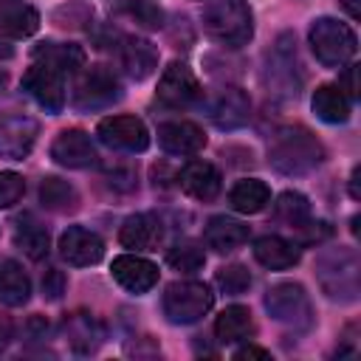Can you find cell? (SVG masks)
Wrapping results in <instances>:
<instances>
[{
    "instance_id": "obj_1",
    "label": "cell",
    "mask_w": 361,
    "mask_h": 361,
    "mask_svg": "<svg viewBox=\"0 0 361 361\" xmlns=\"http://www.w3.org/2000/svg\"><path fill=\"white\" fill-rule=\"evenodd\" d=\"M324 161L322 141L302 124L279 127L268 144V164L282 175H307Z\"/></svg>"
},
{
    "instance_id": "obj_2",
    "label": "cell",
    "mask_w": 361,
    "mask_h": 361,
    "mask_svg": "<svg viewBox=\"0 0 361 361\" xmlns=\"http://www.w3.org/2000/svg\"><path fill=\"white\" fill-rule=\"evenodd\" d=\"M358 254L353 248H327L316 259V279L327 299L355 302L358 299Z\"/></svg>"
},
{
    "instance_id": "obj_3",
    "label": "cell",
    "mask_w": 361,
    "mask_h": 361,
    "mask_svg": "<svg viewBox=\"0 0 361 361\" xmlns=\"http://www.w3.org/2000/svg\"><path fill=\"white\" fill-rule=\"evenodd\" d=\"M203 28L214 42L240 48L254 37V11L245 0H214L203 11Z\"/></svg>"
},
{
    "instance_id": "obj_4",
    "label": "cell",
    "mask_w": 361,
    "mask_h": 361,
    "mask_svg": "<svg viewBox=\"0 0 361 361\" xmlns=\"http://www.w3.org/2000/svg\"><path fill=\"white\" fill-rule=\"evenodd\" d=\"M307 39H310V48H313L316 59L327 68L347 65L355 56V48H358V39H355L353 28L341 20H333V17L313 20L310 31H307Z\"/></svg>"
},
{
    "instance_id": "obj_5",
    "label": "cell",
    "mask_w": 361,
    "mask_h": 361,
    "mask_svg": "<svg viewBox=\"0 0 361 361\" xmlns=\"http://www.w3.org/2000/svg\"><path fill=\"white\" fill-rule=\"evenodd\" d=\"M214 305L212 290L195 279H178L164 290V313L175 324H192L203 319Z\"/></svg>"
},
{
    "instance_id": "obj_6",
    "label": "cell",
    "mask_w": 361,
    "mask_h": 361,
    "mask_svg": "<svg viewBox=\"0 0 361 361\" xmlns=\"http://www.w3.org/2000/svg\"><path fill=\"white\" fill-rule=\"evenodd\" d=\"M121 99V82L118 76L104 68V65H90L79 73L76 85H73V107L93 113V110H104L113 102Z\"/></svg>"
},
{
    "instance_id": "obj_7",
    "label": "cell",
    "mask_w": 361,
    "mask_h": 361,
    "mask_svg": "<svg viewBox=\"0 0 361 361\" xmlns=\"http://www.w3.org/2000/svg\"><path fill=\"white\" fill-rule=\"evenodd\" d=\"M265 310L279 324H288L293 330H305L313 324V307L310 296L299 282H276L265 293Z\"/></svg>"
},
{
    "instance_id": "obj_8",
    "label": "cell",
    "mask_w": 361,
    "mask_h": 361,
    "mask_svg": "<svg viewBox=\"0 0 361 361\" xmlns=\"http://www.w3.org/2000/svg\"><path fill=\"white\" fill-rule=\"evenodd\" d=\"M96 135L110 147L121 152H144L149 147V130L135 116H110L102 118L96 127Z\"/></svg>"
},
{
    "instance_id": "obj_9",
    "label": "cell",
    "mask_w": 361,
    "mask_h": 361,
    "mask_svg": "<svg viewBox=\"0 0 361 361\" xmlns=\"http://www.w3.org/2000/svg\"><path fill=\"white\" fill-rule=\"evenodd\" d=\"M200 93L203 90H200L197 76L183 62H172L169 68H164V73L158 79V90H155L158 102L166 107H189L200 99Z\"/></svg>"
},
{
    "instance_id": "obj_10",
    "label": "cell",
    "mask_w": 361,
    "mask_h": 361,
    "mask_svg": "<svg viewBox=\"0 0 361 361\" xmlns=\"http://www.w3.org/2000/svg\"><path fill=\"white\" fill-rule=\"evenodd\" d=\"M62 79H65V76L56 73L54 68L34 62V65L25 71V76H23V87L28 90V96H31L42 110L59 113V110L65 107V82H62Z\"/></svg>"
},
{
    "instance_id": "obj_11",
    "label": "cell",
    "mask_w": 361,
    "mask_h": 361,
    "mask_svg": "<svg viewBox=\"0 0 361 361\" xmlns=\"http://www.w3.org/2000/svg\"><path fill=\"white\" fill-rule=\"evenodd\" d=\"M37 133H39V124L31 116H23V113L3 116L0 118V158L23 161L31 152Z\"/></svg>"
},
{
    "instance_id": "obj_12",
    "label": "cell",
    "mask_w": 361,
    "mask_h": 361,
    "mask_svg": "<svg viewBox=\"0 0 361 361\" xmlns=\"http://www.w3.org/2000/svg\"><path fill=\"white\" fill-rule=\"evenodd\" d=\"M59 257L73 268H87L104 257V243L96 231L82 228V226H71L59 237Z\"/></svg>"
},
{
    "instance_id": "obj_13",
    "label": "cell",
    "mask_w": 361,
    "mask_h": 361,
    "mask_svg": "<svg viewBox=\"0 0 361 361\" xmlns=\"http://www.w3.org/2000/svg\"><path fill=\"white\" fill-rule=\"evenodd\" d=\"M51 158L68 169H85L96 164V147L85 130H62L51 144Z\"/></svg>"
},
{
    "instance_id": "obj_14",
    "label": "cell",
    "mask_w": 361,
    "mask_h": 361,
    "mask_svg": "<svg viewBox=\"0 0 361 361\" xmlns=\"http://www.w3.org/2000/svg\"><path fill=\"white\" fill-rule=\"evenodd\" d=\"M290 37H282L279 45L274 48V54H268V82L274 87V93H285V96H296L302 76H299V62H296V51L290 48Z\"/></svg>"
},
{
    "instance_id": "obj_15",
    "label": "cell",
    "mask_w": 361,
    "mask_h": 361,
    "mask_svg": "<svg viewBox=\"0 0 361 361\" xmlns=\"http://www.w3.org/2000/svg\"><path fill=\"white\" fill-rule=\"evenodd\" d=\"M110 271H113V279L124 290H130L135 296L138 293H147L158 282V265L149 262V259H144V257H138V254H121V257H116L113 265H110Z\"/></svg>"
},
{
    "instance_id": "obj_16",
    "label": "cell",
    "mask_w": 361,
    "mask_h": 361,
    "mask_svg": "<svg viewBox=\"0 0 361 361\" xmlns=\"http://www.w3.org/2000/svg\"><path fill=\"white\" fill-rule=\"evenodd\" d=\"M209 116L220 130H237L248 121L251 116V99L245 90L240 87H223L212 104H209Z\"/></svg>"
},
{
    "instance_id": "obj_17",
    "label": "cell",
    "mask_w": 361,
    "mask_h": 361,
    "mask_svg": "<svg viewBox=\"0 0 361 361\" xmlns=\"http://www.w3.org/2000/svg\"><path fill=\"white\" fill-rule=\"evenodd\" d=\"M158 144L169 155H195L206 147V133L195 121H164L158 124Z\"/></svg>"
},
{
    "instance_id": "obj_18",
    "label": "cell",
    "mask_w": 361,
    "mask_h": 361,
    "mask_svg": "<svg viewBox=\"0 0 361 361\" xmlns=\"http://www.w3.org/2000/svg\"><path fill=\"white\" fill-rule=\"evenodd\" d=\"M220 180H223V178H220L217 166L209 164V161H189V164L180 169V175H178L180 189H183L189 197L203 200V203H209V200H214V197L220 195Z\"/></svg>"
},
{
    "instance_id": "obj_19",
    "label": "cell",
    "mask_w": 361,
    "mask_h": 361,
    "mask_svg": "<svg viewBox=\"0 0 361 361\" xmlns=\"http://www.w3.org/2000/svg\"><path fill=\"white\" fill-rule=\"evenodd\" d=\"M164 237V226L155 214L149 212H141V214H133L124 220L121 231H118V240L124 248H133V251H152Z\"/></svg>"
},
{
    "instance_id": "obj_20",
    "label": "cell",
    "mask_w": 361,
    "mask_h": 361,
    "mask_svg": "<svg viewBox=\"0 0 361 361\" xmlns=\"http://www.w3.org/2000/svg\"><path fill=\"white\" fill-rule=\"evenodd\" d=\"M299 257H302L299 245L279 237V234H262L259 240H254V259L259 265H265L268 271L293 268L299 262Z\"/></svg>"
},
{
    "instance_id": "obj_21",
    "label": "cell",
    "mask_w": 361,
    "mask_h": 361,
    "mask_svg": "<svg viewBox=\"0 0 361 361\" xmlns=\"http://www.w3.org/2000/svg\"><path fill=\"white\" fill-rule=\"evenodd\" d=\"M118 56H121V68L133 76V79H147L155 73L158 68V51L152 42L141 39V37H124L121 39V48H118Z\"/></svg>"
},
{
    "instance_id": "obj_22",
    "label": "cell",
    "mask_w": 361,
    "mask_h": 361,
    "mask_svg": "<svg viewBox=\"0 0 361 361\" xmlns=\"http://www.w3.org/2000/svg\"><path fill=\"white\" fill-rule=\"evenodd\" d=\"M203 240L212 251L217 254H228V251H237L245 240H248V226L234 220V217H226V214H217L206 223V231H203Z\"/></svg>"
},
{
    "instance_id": "obj_23",
    "label": "cell",
    "mask_w": 361,
    "mask_h": 361,
    "mask_svg": "<svg viewBox=\"0 0 361 361\" xmlns=\"http://www.w3.org/2000/svg\"><path fill=\"white\" fill-rule=\"evenodd\" d=\"M34 62L54 68L56 73H79L85 68V51L73 42H39L34 48Z\"/></svg>"
},
{
    "instance_id": "obj_24",
    "label": "cell",
    "mask_w": 361,
    "mask_h": 361,
    "mask_svg": "<svg viewBox=\"0 0 361 361\" xmlns=\"http://www.w3.org/2000/svg\"><path fill=\"white\" fill-rule=\"evenodd\" d=\"M39 28V14L37 8L25 6V3H6L0 6V34L8 37V39H23V37H31L34 31Z\"/></svg>"
},
{
    "instance_id": "obj_25",
    "label": "cell",
    "mask_w": 361,
    "mask_h": 361,
    "mask_svg": "<svg viewBox=\"0 0 361 361\" xmlns=\"http://www.w3.org/2000/svg\"><path fill=\"white\" fill-rule=\"evenodd\" d=\"M214 336L217 341L223 344H237V341H245L254 336V319H251V310L243 307V305H231L226 307L217 322H214Z\"/></svg>"
},
{
    "instance_id": "obj_26",
    "label": "cell",
    "mask_w": 361,
    "mask_h": 361,
    "mask_svg": "<svg viewBox=\"0 0 361 361\" xmlns=\"http://www.w3.org/2000/svg\"><path fill=\"white\" fill-rule=\"evenodd\" d=\"M31 296V279L14 259H0V302L8 307L25 305Z\"/></svg>"
},
{
    "instance_id": "obj_27",
    "label": "cell",
    "mask_w": 361,
    "mask_h": 361,
    "mask_svg": "<svg viewBox=\"0 0 361 361\" xmlns=\"http://www.w3.org/2000/svg\"><path fill=\"white\" fill-rule=\"evenodd\" d=\"M228 203L240 214H257L271 203V189H268V183H262L257 178H243L231 186Z\"/></svg>"
},
{
    "instance_id": "obj_28",
    "label": "cell",
    "mask_w": 361,
    "mask_h": 361,
    "mask_svg": "<svg viewBox=\"0 0 361 361\" xmlns=\"http://www.w3.org/2000/svg\"><path fill=\"white\" fill-rule=\"evenodd\" d=\"M62 330H65V336H68V344H71L76 353H82V355L93 353V350L99 347V341H102V327H99V322H96L93 316H87V313H73V316H68L65 324H62Z\"/></svg>"
},
{
    "instance_id": "obj_29",
    "label": "cell",
    "mask_w": 361,
    "mask_h": 361,
    "mask_svg": "<svg viewBox=\"0 0 361 361\" xmlns=\"http://www.w3.org/2000/svg\"><path fill=\"white\" fill-rule=\"evenodd\" d=\"M313 113L327 124H341L350 118V99L336 85H322L313 93Z\"/></svg>"
},
{
    "instance_id": "obj_30",
    "label": "cell",
    "mask_w": 361,
    "mask_h": 361,
    "mask_svg": "<svg viewBox=\"0 0 361 361\" xmlns=\"http://www.w3.org/2000/svg\"><path fill=\"white\" fill-rule=\"evenodd\" d=\"M14 245H17L25 257L42 259V257L48 254V248H51V234H48L45 226H39L37 220L25 217V220H20V226H17V231H14Z\"/></svg>"
},
{
    "instance_id": "obj_31",
    "label": "cell",
    "mask_w": 361,
    "mask_h": 361,
    "mask_svg": "<svg viewBox=\"0 0 361 361\" xmlns=\"http://www.w3.org/2000/svg\"><path fill=\"white\" fill-rule=\"evenodd\" d=\"M39 203L51 212H73L79 206V192L62 178H45L39 183Z\"/></svg>"
},
{
    "instance_id": "obj_32",
    "label": "cell",
    "mask_w": 361,
    "mask_h": 361,
    "mask_svg": "<svg viewBox=\"0 0 361 361\" xmlns=\"http://www.w3.org/2000/svg\"><path fill=\"white\" fill-rule=\"evenodd\" d=\"M274 217H276L279 223L290 226V228H299V226H305V223L310 220V203H307V197H305L302 192L288 189V192H282V195L276 197V203H274Z\"/></svg>"
},
{
    "instance_id": "obj_33",
    "label": "cell",
    "mask_w": 361,
    "mask_h": 361,
    "mask_svg": "<svg viewBox=\"0 0 361 361\" xmlns=\"http://www.w3.org/2000/svg\"><path fill=\"white\" fill-rule=\"evenodd\" d=\"M166 262H169L175 271H180V274H195V271H200V268L206 265V254H203V248H197L195 243H178V245L169 248Z\"/></svg>"
},
{
    "instance_id": "obj_34",
    "label": "cell",
    "mask_w": 361,
    "mask_h": 361,
    "mask_svg": "<svg viewBox=\"0 0 361 361\" xmlns=\"http://www.w3.org/2000/svg\"><path fill=\"white\" fill-rule=\"evenodd\" d=\"M214 282L220 285L223 293H228V296H240V293H245V290L251 288V274H248L245 265L231 262V265H223V268L217 271Z\"/></svg>"
},
{
    "instance_id": "obj_35",
    "label": "cell",
    "mask_w": 361,
    "mask_h": 361,
    "mask_svg": "<svg viewBox=\"0 0 361 361\" xmlns=\"http://www.w3.org/2000/svg\"><path fill=\"white\" fill-rule=\"evenodd\" d=\"M25 192V180L17 172H0V209L14 206Z\"/></svg>"
},
{
    "instance_id": "obj_36",
    "label": "cell",
    "mask_w": 361,
    "mask_h": 361,
    "mask_svg": "<svg viewBox=\"0 0 361 361\" xmlns=\"http://www.w3.org/2000/svg\"><path fill=\"white\" fill-rule=\"evenodd\" d=\"M62 290H65V276H62V271L48 268L45 276H42V293H45L48 299H59Z\"/></svg>"
},
{
    "instance_id": "obj_37",
    "label": "cell",
    "mask_w": 361,
    "mask_h": 361,
    "mask_svg": "<svg viewBox=\"0 0 361 361\" xmlns=\"http://www.w3.org/2000/svg\"><path fill=\"white\" fill-rule=\"evenodd\" d=\"M355 73H358V68H355V65H347V68H344V73L338 76V85H336V87H338V90H341L347 99H355V96H358V82H355Z\"/></svg>"
},
{
    "instance_id": "obj_38",
    "label": "cell",
    "mask_w": 361,
    "mask_h": 361,
    "mask_svg": "<svg viewBox=\"0 0 361 361\" xmlns=\"http://www.w3.org/2000/svg\"><path fill=\"white\" fill-rule=\"evenodd\" d=\"M130 11L138 17L141 25H147V28H161V11H158V8H149V6H133Z\"/></svg>"
},
{
    "instance_id": "obj_39",
    "label": "cell",
    "mask_w": 361,
    "mask_h": 361,
    "mask_svg": "<svg viewBox=\"0 0 361 361\" xmlns=\"http://www.w3.org/2000/svg\"><path fill=\"white\" fill-rule=\"evenodd\" d=\"M11 336H14V324H11V319L6 313H0V353L8 347Z\"/></svg>"
},
{
    "instance_id": "obj_40",
    "label": "cell",
    "mask_w": 361,
    "mask_h": 361,
    "mask_svg": "<svg viewBox=\"0 0 361 361\" xmlns=\"http://www.w3.org/2000/svg\"><path fill=\"white\" fill-rule=\"evenodd\" d=\"M234 358H271V353L268 350H262V347H243V350H237L234 353Z\"/></svg>"
},
{
    "instance_id": "obj_41",
    "label": "cell",
    "mask_w": 361,
    "mask_h": 361,
    "mask_svg": "<svg viewBox=\"0 0 361 361\" xmlns=\"http://www.w3.org/2000/svg\"><path fill=\"white\" fill-rule=\"evenodd\" d=\"M358 180H361V166H355V169H353V178H350V195H353V200L361 197V186H358Z\"/></svg>"
},
{
    "instance_id": "obj_42",
    "label": "cell",
    "mask_w": 361,
    "mask_h": 361,
    "mask_svg": "<svg viewBox=\"0 0 361 361\" xmlns=\"http://www.w3.org/2000/svg\"><path fill=\"white\" fill-rule=\"evenodd\" d=\"M341 6L347 8V14H350L353 20H358V17H361V3H358V0H341Z\"/></svg>"
},
{
    "instance_id": "obj_43",
    "label": "cell",
    "mask_w": 361,
    "mask_h": 361,
    "mask_svg": "<svg viewBox=\"0 0 361 361\" xmlns=\"http://www.w3.org/2000/svg\"><path fill=\"white\" fill-rule=\"evenodd\" d=\"M6 56H11V45H8V42L0 37V59H6Z\"/></svg>"
},
{
    "instance_id": "obj_44",
    "label": "cell",
    "mask_w": 361,
    "mask_h": 361,
    "mask_svg": "<svg viewBox=\"0 0 361 361\" xmlns=\"http://www.w3.org/2000/svg\"><path fill=\"white\" fill-rule=\"evenodd\" d=\"M6 3H11V0H0V6H6Z\"/></svg>"
}]
</instances>
